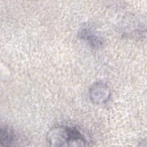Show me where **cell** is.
Segmentation results:
<instances>
[{
    "mask_svg": "<svg viewBox=\"0 0 147 147\" xmlns=\"http://www.w3.org/2000/svg\"><path fill=\"white\" fill-rule=\"evenodd\" d=\"M47 140L53 146L88 145V141L79 130L68 126H58L51 129L48 133Z\"/></svg>",
    "mask_w": 147,
    "mask_h": 147,
    "instance_id": "1",
    "label": "cell"
},
{
    "mask_svg": "<svg viewBox=\"0 0 147 147\" xmlns=\"http://www.w3.org/2000/svg\"><path fill=\"white\" fill-rule=\"evenodd\" d=\"M89 95L92 102L100 104L107 102L110 96V91L106 84L102 82H97L90 89Z\"/></svg>",
    "mask_w": 147,
    "mask_h": 147,
    "instance_id": "2",
    "label": "cell"
},
{
    "mask_svg": "<svg viewBox=\"0 0 147 147\" xmlns=\"http://www.w3.org/2000/svg\"><path fill=\"white\" fill-rule=\"evenodd\" d=\"M0 142L2 146H15L19 142V138L11 127L2 125L0 130Z\"/></svg>",
    "mask_w": 147,
    "mask_h": 147,
    "instance_id": "3",
    "label": "cell"
},
{
    "mask_svg": "<svg viewBox=\"0 0 147 147\" xmlns=\"http://www.w3.org/2000/svg\"><path fill=\"white\" fill-rule=\"evenodd\" d=\"M78 36L94 48H99L102 45V41L92 30L83 28L78 32Z\"/></svg>",
    "mask_w": 147,
    "mask_h": 147,
    "instance_id": "4",
    "label": "cell"
}]
</instances>
